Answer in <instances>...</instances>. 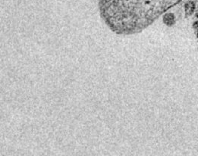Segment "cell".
Here are the masks:
<instances>
[{
	"mask_svg": "<svg viewBox=\"0 0 198 156\" xmlns=\"http://www.w3.org/2000/svg\"><path fill=\"white\" fill-rule=\"evenodd\" d=\"M164 20H165V22L167 24L171 25L174 23V16L172 14H168V15H166L165 16Z\"/></svg>",
	"mask_w": 198,
	"mask_h": 156,
	"instance_id": "6da1fadb",
	"label": "cell"
},
{
	"mask_svg": "<svg viewBox=\"0 0 198 156\" xmlns=\"http://www.w3.org/2000/svg\"><path fill=\"white\" fill-rule=\"evenodd\" d=\"M194 8V5L192 2H188L185 5V10L188 14H191L193 12Z\"/></svg>",
	"mask_w": 198,
	"mask_h": 156,
	"instance_id": "7a4b0ae2",
	"label": "cell"
}]
</instances>
